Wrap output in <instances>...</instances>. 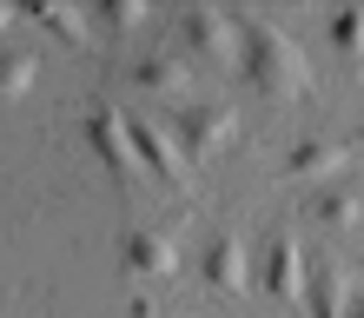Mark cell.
Masks as SVG:
<instances>
[{"label":"cell","mask_w":364,"mask_h":318,"mask_svg":"<svg viewBox=\"0 0 364 318\" xmlns=\"http://www.w3.org/2000/svg\"><path fill=\"white\" fill-rule=\"evenodd\" d=\"M173 139H179V153L186 166H205V159H219L232 139H239V113L232 106H179L173 113Z\"/></svg>","instance_id":"2"},{"label":"cell","mask_w":364,"mask_h":318,"mask_svg":"<svg viewBox=\"0 0 364 318\" xmlns=\"http://www.w3.org/2000/svg\"><path fill=\"white\" fill-rule=\"evenodd\" d=\"M239 73H245L259 93H272V100H298V93H311V60H305V47H298L285 27H272V20H245Z\"/></svg>","instance_id":"1"},{"label":"cell","mask_w":364,"mask_h":318,"mask_svg":"<svg viewBox=\"0 0 364 318\" xmlns=\"http://www.w3.org/2000/svg\"><path fill=\"white\" fill-rule=\"evenodd\" d=\"M87 139H93L100 166H106L119 186L139 173V153H133V126H126V113H113V106H93V113H87Z\"/></svg>","instance_id":"5"},{"label":"cell","mask_w":364,"mask_h":318,"mask_svg":"<svg viewBox=\"0 0 364 318\" xmlns=\"http://www.w3.org/2000/svg\"><path fill=\"white\" fill-rule=\"evenodd\" d=\"M14 20H20V14H14V7H0V33H7V27H14Z\"/></svg>","instance_id":"17"},{"label":"cell","mask_w":364,"mask_h":318,"mask_svg":"<svg viewBox=\"0 0 364 318\" xmlns=\"http://www.w3.org/2000/svg\"><path fill=\"white\" fill-rule=\"evenodd\" d=\"M100 20H106L113 33H133V27H146V20H153V7H139V0H106Z\"/></svg>","instance_id":"16"},{"label":"cell","mask_w":364,"mask_h":318,"mask_svg":"<svg viewBox=\"0 0 364 318\" xmlns=\"http://www.w3.org/2000/svg\"><path fill=\"white\" fill-rule=\"evenodd\" d=\"M305 305H311V318H351V279H345V265H318L305 279Z\"/></svg>","instance_id":"10"},{"label":"cell","mask_w":364,"mask_h":318,"mask_svg":"<svg viewBox=\"0 0 364 318\" xmlns=\"http://www.w3.org/2000/svg\"><path fill=\"white\" fill-rule=\"evenodd\" d=\"M358 146H364V133H358Z\"/></svg>","instance_id":"19"},{"label":"cell","mask_w":364,"mask_h":318,"mask_svg":"<svg viewBox=\"0 0 364 318\" xmlns=\"http://www.w3.org/2000/svg\"><path fill=\"white\" fill-rule=\"evenodd\" d=\"M331 47L351 60V67H364V7H345L331 14Z\"/></svg>","instance_id":"14"},{"label":"cell","mask_w":364,"mask_h":318,"mask_svg":"<svg viewBox=\"0 0 364 318\" xmlns=\"http://www.w3.org/2000/svg\"><path fill=\"white\" fill-rule=\"evenodd\" d=\"M133 126V153H139V166H153V173L173 186V193H192V166H186V153H179V139H173V126H159V120H126Z\"/></svg>","instance_id":"4"},{"label":"cell","mask_w":364,"mask_h":318,"mask_svg":"<svg viewBox=\"0 0 364 318\" xmlns=\"http://www.w3.org/2000/svg\"><path fill=\"white\" fill-rule=\"evenodd\" d=\"M205 279L219 285V292H245V285H252V272H245V245L232 239V232H219V239L205 245Z\"/></svg>","instance_id":"11"},{"label":"cell","mask_w":364,"mask_h":318,"mask_svg":"<svg viewBox=\"0 0 364 318\" xmlns=\"http://www.w3.org/2000/svg\"><path fill=\"white\" fill-rule=\"evenodd\" d=\"M179 33L192 40V53H199L205 67H239V53H245V20L225 14V7H186Z\"/></svg>","instance_id":"3"},{"label":"cell","mask_w":364,"mask_h":318,"mask_svg":"<svg viewBox=\"0 0 364 318\" xmlns=\"http://www.w3.org/2000/svg\"><path fill=\"white\" fill-rule=\"evenodd\" d=\"M126 73H133V87L153 93V100H186L192 93V67H186L179 53H139Z\"/></svg>","instance_id":"7"},{"label":"cell","mask_w":364,"mask_h":318,"mask_svg":"<svg viewBox=\"0 0 364 318\" xmlns=\"http://www.w3.org/2000/svg\"><path fill=\"white\" fill-rule=\"evenodd\" d=\"M133 318H159V312H153V305H146V299H139V305H133Z\"/></svg>","instance_id":"18"},{"label":"cell","mask_w":364,"mask_h":318,"mask_svg":"<svg viewBox=\"0 0 364 318\" xmlns=\"http://www.w3.org/2000/svg\"><path fill=\"white\" fill-rule=\"evenodd\" d=\"M126 265H133L139 279H166V272H179V245H173V232L133 226V232H126Z\"/></svg>","instance_id":"8"},{"label":"cell","mask_w":364,"mask_h":318,"mask_svg":"<svg viewBox=\"0 0 364 318\" xmlns=\"http://www.w3.org/2000/svg\"><path fill=\"white\" fill-rule=\"evenodd\" d=\"M345 166H351V153L338 139H298L285 159V179H338Z\"/></svg>","instance_id":"9"},{"label":"cell","mask_w":364,"mask_h":318,"mask_svg":"<svg viewBox=\"0 0 364 318\" xmlns=\"http://www.w3.org/2000/svg\"><path fill=\"white\" fill-rule=\"evenodd\" d=\"M33 20H40V27H47L53 40H67L73 53H87V47H93V20L80 14V7H40Z\"/></svg>","instance_id":"13"},{"label":"cell","mask_w":364,"mask_h":318,"mask_svg":"<svg viewBox=\"0 0 364 318\" xmlns=\"http://www.w3.org/2000/svg\"><path fill=\"white\" fill-rule=\"evenodd\" d=\"M259 265H265V292H272L278 305H298V299H305V252H298L291 232H272Z\"/></svg>","instance_id":"6"},{"label":"cell","mask_w":364,"mask_h":318,"mask_svg":"<svg viewBox=\"0 0 364 318\" xmlns=\"http://www.w3.org/2000/svg\"><path fill=\"white\" fill-rule=\"evenodd\" d=\"M311 212H318L325 232H358L364 226V193L358 186H325V193L311 199Z\"/></svg>","instance_id":"12"},{"label":"cell","mask_w":364,"mask_h":318,"mask_svg":"<svg viewBox=\"0 0 364 318\" xmlns=\"http://www.w3.org/2000/svg\"><path fill=\"white\" fill-rule=\"evenodd\" d=\"M33 53H0V100H20V93H27L33 87Z\"/></svg>","instance_id":"15"}]
</instances>
